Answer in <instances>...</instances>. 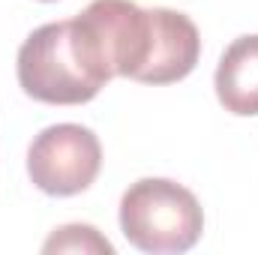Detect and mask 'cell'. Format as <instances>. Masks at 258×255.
<instances>
[{
    "instance_id": "cell-2",
    "label": "cell",
    "mask_w": 258,
    "mask_h": 255,
    "mask_svg": "<svg viewBox=\"0 0 258 255\" xmlns=\"http://www.w3.org/2000/svg\"><path fill=\"white\" fill-rule=\"evenodd\" d=\"M120 231L141 252H186L204 231V210L177 180L144 177L120 198Z\"/></svg>"
},
{
    "instance_id": "cell-6",
    "label": "cell",
    "mask_w": 258,
    "mask_h": 255,
    "mask_svg": "<svg viewBox=\"0 0 258 255\" xmlns=\"http://www.w3.org/2000/svg\"><path fill=\"white\" fill-rule=\"evenodd\" d=\"M45 3H51V0H45Z\"/></svg>"
},
{
    "instance_id": "cell-5",
    "label": "cell",
    "mask_w": 258,
    "mask_h": 255,
    "mask_svg": "<svg viewBox=\"0 0 258 255\" xmlns=\"http://www.w3.org/2000/svg\"><path fill=\"white\" fill-rule=\"evenodd\" d=\"M42 252H99V255H114V246L93 228V225H63L57 228L45 243Z\"/></svg>"
},
{
    "instance_id": "cell-1",
    "label": "cell",
    "mask_w": 258,
    "mask_h": 255,
    "mask_svg": "<svg viewBox=\"0 0 258 255\" xmlns=\"http://www.w3.org/2000/svg\"><path fill=\"white\" fill-rule=\"evenodd\" d=\"M18 84L45 105L90 102L111 78L99 33L84 15L36 27L18 48Z\"/></svg>"
},
{
    "instance_id": "cell-3",
    "label": "cell",
    "mask_w": 258,
    "mask_h": 255,
    "mask_svg": "<svg viewBox=\"0 0 258 255\" xmlns=\"http://www.w3.org/2000/svg\"><path fill=\"white\" fill-rule=\"evenodd\" d=\"M102 168V144L93 129L57 123L42 129L27 147V174L45 195H78L90 189Z\"/></svg>"
},
{
    "instance_id": "cell-4",
    "label": "cell",
    "mask_w": 258,
    "mask_h": 255,
    "mask_svg": "<svg viewBox=\"0 0 258 255\" xmlns=\"http://www.w3.org/2000/svg\"><path fill=\"white\" fill-rule=\"evenodd\" d=\"M216 99L237 117L258 114V33L234 39L216 66Z\"/></svg>"
}]
</instances>
